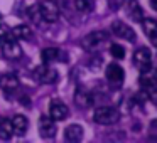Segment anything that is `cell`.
<instances>
[{"mask_svg":"<svg viewBox=\"0 0 157 143\" xmlns=\"http://www.w3.org/2000/svg\"><path fill=\"white\" fill-rule=\"evenodd\" d=\"M93 119L95 123L103 126H110V125H115L117 121L120 119V115L115 108L112 106H98L93 113Z\"/></svg>","mask_w":157,"mask_h":143,"instance_id":"1","label":"cell"},{"mask_svg":"<svg viewBox=\"0 0 157 143\" xmlns=\"http://www.w3.org/2000/svg\"><path fill=\"white\" fill-rule=\"evenodd\" d=\"M0 47H2V54H4L5 59H12V61H14V59H21L22 49H21V46H19V41L12 34H9V32L5 34Z\"/></svg>","mask_w":157,"mask_h":143,"instance_id":"2","label":"cell"},{"mask_svg":"<svg viewBox=\"0 0 157 143\" xmlns=\"http://www.w3.org/2000/svg\"><path fill=\"white\" fill-rule=\"evenodd\" d=\"M32 74H34L36 81L41 82V84H52V82H56V81H58V78H59L58 71H56L54 68H51L49 64L37 66Z\"/></svg>","mask_w":157,"mask_h":143,"instance_id":"3","label":"cell"},{"mask_svg":"<svg viewBox=\"0 0 157 143\" xmlns=\"http://www.w3.org/2000/svg\"><path fill=\"white\" fill-rule=\"evenodd\" d=\"M133 64L140 71V74L142 72H150V69H152V54H150L149 49L147 47L137 49L133 52Z\"/></svg>","mask_w":157,"mask_h":143,"instance_id":"4","label":"cell"},{"mask_svg":"<svg viewBox=\"0 0 157 143\" xmlns=\"http://www.w3.org/2000/svg\"><path fill=\"white\" fill-rule=\"evenodd\" d=\"M106 39H108V34L105 31H95V32H90L88 35H85V39L81 41V46L85 51H95Z\"/></svg>","mask_w":157,"mask_h":143,"instance_id":"5","label":"cell"},{"mask_svg":"<svg viewBox=\"0 0 157 143\" xmlns=\"http://www.w3.org/2000/svg\"><path fill=\"white\" fill-rule=\"evenodd\" d=\"M39 10H41L42 20L49 22V24H52L59 19V7L54 0H42L39 4Z\"/></svg>","mask_w":157,"mask_h":143,"instance_id":"6","label":"cell"},{"mask_svg":"<svg viewBox=\"0 0 157 143\" xmlns=\"http://www.w3.org/2000/svg\"><path fill=\"white\" fill-rule=\"evenodd\" d=\"M37 128H39V135L42 138H52L56 135V121L51 118V116H39V123H37Z\"/></svg>","mask_w":157,"mask_h":143,"instance_id":"7","label":"cell"},{"mask_svg":"<svg viewBox=\"0 0 157 143\" xmlns=\"http://www.w3.org/2000/svg\"><path fill=\"white\" fill-rule=\"evenodd\" d=\"M49 116H51L54 121H63L69 116V108L59 99H52L49 103Z\"/></svg>","mask_w":157,"mask_h":143,"instance_id":"8","label":"cell"},{"mask_svg":"<svg viewBox=\"0 0 157 143\" xmlns=\"http://www.w3.org/2000/svg\"><path fill=\"white\" fill-rule=\"evenodd\" d=\"M112 32L117 35V37L125 39V41H128V42L135 41V32H133V29L130 27V25H127L125 22H122V20L113 22L112 24Z\"/></svg>","mask_w":157,"mask_h":143,"instance_id":"9","label":"cell"},{"mask_svg":"<svg viewBox=\"0 0 157 143\" xmlns=\"http://www.w3.org/2000/svg\"><path fill=\"white\" fill-rule=\"evenodd\" d=\"M139 82H140V86H142L144 94H145L150 101H155V88H157V84H155L154 76H149V72H142Z\"/></svg>","mask_w":157,"mask_h":143,"instance_id":"10","label":"cell"},{"mask_svg":"<svg viewBox=\"0 0 157 143\" xmlns=\"http://www.w3.org/2000/svg\"><path fill=\"white\" fill-rule=\"evenodd\" d=\"M105 76H106V79L115 86H120L123 82V79H125V72H123L122 66H118L117 62H112V64L106 66Z\"/></svg>","mask_w":157,"mask_h":143,"instance_id":"11","label":"cell"},{"mask_svg":"<svg viewBox=\"0 0 157 143\" xmlns=\"http://www.w3.org/2000/svg\"><path fill=\"white\" fill-rule=\"evenodd\" d=\"M21 81L14 72H7V74L0 76V89L5 93H14L15 89H19Z\"/></svg>","mask_w":157,"mask_h":143,"instance_id":"12","label":"cell"},{"mask_svg":"<svg viewBox=\"0 0 157 143\" xmlns=\"http://www.w3.org/2000/svg\"><path fill=\"white\" fill-rule=\"evenodd\" d=\"M125 9H127V14L130 15L132 20L140 22L144 19V9L140 7V4L137 0H125Z\"/></svg>","mask_w":157,"mask_h":143,"instance_id":"13","label":"cell"},{"mask_svg":"<svg viewBox=\"0 0 157 143\" xmlns=\"http://www.w3.org/2000/svg\"><path fill=\"white\" fill-rule=\"evenodd\" d=\"M140 22H142L144 32H145V35L149 37V41L152 42V46H157V22L154 20V19H145V17Z\"/></svg>","mask_w":157,"mask_h":143,"instance_id":"14","label":"cell"},{"mask_svg":"<svg viewBox=\"0 0 157 143\" xmlns=\"http://www.w3.org/2000/svg\"><path fill=\"white\" fill-rule=\"evenodd\" d=\"M12 121V130H14L15 135L22 136L27 133V128H29V119L25 118L24 115H15L14 118L10 119Z\"/></svg>","mask_w":157,"mask_h":143,"instance_id":"15","label":"cell"},{"mask_svg":"<svg viewBox=\"0 0 157 143\" xmlns=\"http://www.w3.org/2000/svg\"><path fill=\"white\" fill-rule=\"evenodd\" d=\"M64 138L69 143H76L83 140V128L79 125H69L64 130Z\"/></svg>","mask_w":157,"mask_h":143,"instance_id":"16","label":"cell"},{"mask_svg":"<svg viewBox=\"0 0 157 143\" xmlns=\"http://www.w3.org/2000/svg\"><path fill=\"white\" fill-rule=\"evenodd\" d=\"M10 34L14 35L17 41H29V39H31V35H32V31H31V27H29V25L21 24V25H15V27L10 31Z\"/></svg>","mask_w":157,"mask_h":143,"instance_id":"17","label":"cell"},{"mask_svg":"<svg viewBox=\"0 0 157 143\" xmlns=\"http://www.w3.org/2000/svg\"><path fill=\"white\" fill-rule=\"evenodd\" d=\"M75 99L81 108H90V106H93V96L90 94L86 89H78V93L75 94Z\"/></svg>","mask_w":157,"mask_h":143,"instance_id":"18","label":"cell"},{"mask_svg":"<svg viewBox=\"0 0 157 143\" xmlns=\"http://www.w3.org/2000/svg\"><path fill=\"white\" fill-rule=\"evenodd\" d=\"M12 135H14V130H12V121L9 118L0 119V140L7 141V140L12 138Z\"/></svg>","mask_w":157,"mask_h":143,"instance_id":"19","label":"cell"},{"mask_svg":"<svg viewBox=\"0 0 157 143\" xmlns=\"http://www.w3.org/2000/svg\"><path fill=\"white\" fill-rule=\"evenodd\" d=\"M61 57V52H59L58 47H46L41 54V59L44 64H49V62H54L56 59Z\"/></svg>","mask_w":157,"mask_h":143,"instance_id":"20","label":"cell"},{"mask_svg":"<svg viewBox=\"0 0 157 143\" xmlns=\"http://www.w3.org/2000/svg\"><path fill=\"white\" fill-rule=\"evenodd\" d=\"M75 7L78 12L86 14V12H91L95 9V0H75Z\"/></svg>","mask_w":157,"mask_h":143,"instance_id":"21","label":"cell"},{"mask_svg":"<svg viewBox=\"0 0 157 143\" xmlns=\"http://www.w3.org/2000/svg\"><path fill=\"white\" fill-rule=\"evenodd\" d=\"M110 54L113 56L115 59H123L125 57V49L118 44H112L110 46Z\"/></svg>","mask_w":157,"mask_h":143,"instance_id":"22","label":"cell"},{"mask_svg":"<svg viewBox=\"0 0 157 143\" xmlns=\"http://www.w3.org/2000/svg\"><path fill=\"white\" fill-rule=\"evenodd\" d=\"M27 14H29V17H31L32 20L36 22V24H39V22L42 20V17H41V10H39V5H32V7H29Z\"/></svg>","mask_w":157,"mask_h":143,"instance_id":"23","label":"cell"},{"mask_svg":"<svg viewBox=\"0 0 157 143\" xmlns=\"http://www.w3.org/2000/svg\"><path fill=\"white\" fill-rule=\"evenodd\" d=\"M5 34H7V31H5V29L2 27V25H0V44H2V41H4Z\"/></svg>","mask_w":157,"mask_h":143,"instance_id":"24","label":"cell"},{"mask_svg":"<svg viewBox=\"0 0 157 143\" xmlns=\"http://www.w3.org/2000/svg\"><path fill=\"white\" fill-rule=\"evenodd\" d=\"M150 7L154 9V10H157V5H155V0H150Z\"/></svg>","mask_w":157,"mask_h":143,"instance_id":"25","label":"cell"}]
</instances>
